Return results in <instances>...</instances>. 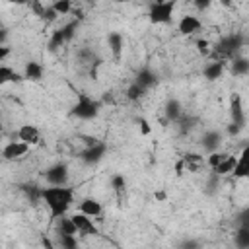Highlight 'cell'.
<instances>
[{
	"instance_id": "obj_39",
	"label": "cell",
	"mask_w": 249,
	"mask_h": 249,
	"mask_svg": "<svg viewBox=\"0 0 249 249\" xmlns=\"http://www.w3.org/2000/svg\"><path fill=\"white\" fill-rule=\"evenodd\" d=\"M196 47H198V51L202 53V54H208V41H204V39H200V41H196Z\"/></svg>"
},
{
	"instance_id": "obj_28",
	"label": "cell",
	"mask_w": 249,
	"mask_h": 249,
	"mask_svg": "<svg viewBox=\"0 0 249 249\" xmlns=\"http://www.w3.org/2000/svg\"><path fill=\"white\" fill-rule=\"evenodd\" d=\"M21 191L27 195V198L31 202L41 200V187H37V185H21Z\"/></svg>"
},
{
	"instance_id": "obj_36",
	"label": "cell",
	"mask_w": 249,
	"mask_h": 249,
	"mask_svg": "<svg viewBox=\"0 0 249 249\" xmlns=\"http://www.w3.org/2000/svg\"><path fill=\"white\" fill-rule=\"evenodd\" d=\"M58 18V14H56V10L53 8V6H47L45 10H43V16H41V19H45L47 23H51V21H54Z\"/></svg>"
},
{
	"instance_id": "obj_37",
	"label": "cell",
	"mask_w": 249,
	"mask_h": 249,
	"mask_svg": "<svg viewBox=\"0 0 249 249\" xmlns=\"http://www.w3.org/2000/svg\"><path fill=\"white\" fill-rule=\"evenodd\" d=\"M27 4L31 6V10H33L37 16H43V10H45V6H43L39 0H27Z\"/></svg>"
},
{
	"instance_id": "obj_50",
	"label": "cell",
	"mask_w": 249,
	"mask_h": 249,
	"mask_svg": "<svg viewBox=\"0 0 249 249\" xmlns=\"http://www.w3.org/2000/svg\"><path fill=\"white\" fill-rule=\"evenodd\" d=\"M152 2H163V0H152Z\"/></svg>"
},
{
	"instance_id": "obj_35",
	"label": "cell",
	"mask_w": 249,
	"mask_h": 249,
	"mask_svg": "<svg viewBox=\"0 0 249 249\" xmlns=\"http://www.w3.org/2000/svg\"><path fill=\"white\" fill-rule=\"evenodd\" d=\"M226 156H228V154L218 152V150H216V152H210V156H208V165L214 169V167H216V165H218V163H220V161H222Z\"/></svg>"
},
{
	"instance_id": "obj_27",
	"label": "cell",
	"mask_w": 249,
	"mask_h": 249,
	"mask_svg": "<svg viewBox=\"0 0 249 249\" xmlns=\"http://www.w3.org/2000/svg\"><path fill=\"white\" fill-rule=\"evenodd\" d=\"M175 123L179 124V132H181V134H187V132L195 126V123H196V121H195L193 117H189V115H181Z\"/></svg>"
},
{
	"instance_id": "obj_4",
	"label": "cell",
	"mask_w": 249,
	"mask_h": 249,
	"mask_svg": "<svg viewBox=\"0 0 249 249\" xmlns=\"http://www.w3.org/2000/svg\"><path fill=\"white\" fill-rule=\"evenodd\" d=\"M74 117H78V119H84V121H88V119H95L97 117V113H99V101H93L91 97H88V95H80L78 97V103L72 107V111H70Z\"/></svg>"
},
{
	"instance_id": "obj_38",
	"label": "cell",
	"mask_w": 249,
	"mask_h": 249,
	"mask_svg": "<svg viewBox=\"0 0 249 249\" xmlns=\"http://www.w3.org/2000/svg\"><path fill=\"white\" fill-rule=\"evenodd\" d=\"M138 124H140V134H144V136H146V134H150V130H152V128H150V123H148L146 119H140V121H138Z\"/></svg>"
},
{
	"instance_id": "obj_2",
	"label": "cell",
	"mask_w": 249,
	"mask_h": 249,
	"mask_svg": "<svg viewBox=\"0 0 249 249\" xmlns=\"http://www.w3.org/2000/svg\"><path fill=\"white\" fill-rule=\"evenodd\" d=\"M245 45V37L241 33H231V35H226L222 37L216 45H214V54H216V60L222 62V58H231L233 53L237 49H241Z\"/></svg>"
},
{
	"instance_id": "obj_10",
	"label": "cell",
	"mask_w": 249,
	"mask_h": 249,
	"mask_svg": "<svg viewBox=\"0 0 249 249\" xmlns=\"http://www.w3.org/2000/svg\"><path fill=\"white\" fill-rule=\"evenodd\" d=\"M18 138H19L21 142L33 146V144H39L41 134H39V128H37V126H33V124H23V126H19V130H18Z\"/></svg>"
},
{
	"instance_id": "obj_23",
	"label": "cell",
	"mask_w": 249,
	"mask_h": 249,
	"mask_svg": "<svg viewBox=\"0 0 249 249\" xmlns=\"http://www.w3.org/2000/svg\"><path fill=\"white\" fill-rule=\"evenodd\" d=\"M231 74L233 76H245L249 74V60L245 56H235L231 62Z\"/></svg>"
},
{
	"instance_id": "obj_20",
	"label": "cell",
	"mask_w": 249,
	"mask_h": 249,
	"mask_svg": "<svg viewBox=\"0 0 249 249\" xmlns=\"http://www.w3.org/2000/svg\"><path fill=\"white\" fill-rule=\"evenodd\" d=\"M181 115H183V107H181V103H179L177 99H169V101L165 103V117H167V121L175 123Z\"/></svg>"
},
{
	"instance_id": "obj_12",
	"label": "cell",
	"mask_w": 249,
	"mask_h": 249,
	"mask_svg": "<svg viewBox=\"0 0 249 249\" xmlns=\"http://www.w3.org/2000/svg\"><path fill=\"white\" fill-rule=\"evenodd\" d=\"M222 144V132L218 130H208L204 136H202V148L208 150V152H216Z\"/></svg>"
},
{
	"instance_id": "obj_33",
	"label": "cell",
	"mask_w": 249,
	"mask_h": 249,
	"mask_svg": "<svg viewBox=\"0 0 249 249\" xmlns=\"http://www.w3.org/2000/svg\"><path fill=\"white\" fill-rule=\"evenodd\" d=\"M62 29V33H64V39H66V43L74 37V33H76V29H78V21L74 19V21H70V23H66V25H62L60 27Z\"/></svg>"
},
{
	"instance_id": "obj_11",
	"label": "cell",
	"mask_w": 249,
	"mask_h": 249,
	"mask_svg": "<svg viewBox=\"0 0 249 249\" xmlns=\"http://www.w3.org/2000/svg\"><path fill=\"white\" fill-rule=\"evenodd\" d=\"M179 31L183 33V35H193V33H196V31H200V27H202V23H200V19L198 18H195V16H183L181 19H179Z\"/></svg>"
},
{
	"instance_id": "obj_42",
	"label": "cell",
	"mask_w": 249,
	"mask_h": 249,
	"mask_svg": "<svg viewBox=\"0 0 249 249\" xmlns=\"http://www.w3.org/2000/svg\"><path fill=\"white\" fill-rule=\"evenodd\" d=\"M6 39H8V29L0 25V45H6Z\"/></svg>"
},
{
	"instance_id": "obj_44",
	"label": "cell",
	"mask_w": 249,
	"mask_h": 249,
	"mask_svg": "<svg viewBox=\"0 0 249 249\" xmlns=\"http://www.w3.org/2000/svg\"><path fill=\"white\" fill-rule=\"evenodd\" d=\"M183 169H185V163H183V160H179V161H177V165H175V173H177V175H181V173H183Z\"/></svg>"
},
{
	"instance_id": "obj_46",
	"label": "cell",
	"mask_w": 249,
	"mask_h": 249,
	"mask_svg": "<svg viewBox=\"0 0 249 249\" xmlns=\"http://www.w3.org/2000/svg\"><path fill=\"white\" fill-rule=\"evenodd\" d=\"M222 2V6H231L233 4V0H220Z\"/></svg>"
},
{
	"instance_id": "obj_25",
	"label": "cell",
	"mask_w": 249,
	"mask_h": 249,
	"mask_svg": "<svg viewBox=\"0 0 249 249\" xmlns=\"http://www.w3.org/2000/svg\"><path fill=\"white\" fill-rule=\"evenodd\" d=\"M66 43V39H64V33H62V29H54L53 31V35H51V39H49V51H56V49H60L62 45Z\"/></svg>"
},
{
	"instance_id": "obj_7",
	"label": "cell",
	"mask_w": 249,
	"mask_h": 249,
	"mask_svg": "<svg viewBox=\"0 0 249 249\" xmlns=\"http://www.w3.org/2000/svg\"><path fill=\"white\" fill-rule=\"evenodd\" d=\"M27 150H29V144H25L21 140H14V142H8L4 146L2 156H4V160H18V158L25 156Z\"/></svg>"
},
{
	"instance_id": "obj_41",
	"label": "cell",
	"mask_w": 249,
	"mask_h": 249,
	"mask_svg": "<svg viewBox=\"0 0 249 249\" xmlns=\"http://www.w3.org/2000/svg\"><path fill=\"white\" fill-rule=\"evenodd\" d=\"M195 2V6L198 8V10H206L210 4H212V0H193Z\"/></svg>"
},
{
	"instance_id": "obj_19",
	"label": "cell",
	"mask_w": 249,
	"mask_h": 249,
	"mask_svg": "<svg viewBox=\"0 0 249 249\" xmlns=\"http://www.w3.org/2000/svg\"><path fill=\"white\" fill-rule=\"evenodd\" d=\"M247 156H249V150L245 148V150L241 152V158L235 161V165H233V169H231V173H233L235 177H239V179H243V177L249 175V169H247Z\"/></svg>"
},
{
	"instance_id": "obj_30",
	"label": "cell",
	"mask_w": 249,
	"mask_h": 249,
	"mask_svg": "<svg viewBox=\"0 0 249 249\" xmlns=\"http://www.w3.org/2000/svg\"><path fill=\"white\" fill-rule=\"evenodd\" d=\"M62 249H76L78 247V241L74 235H66V233H58V241H56Z\"/></svg>"
},
{
	"instance_id": "obj_17",
	"label": "cell",
	"mask_w": 249,
	"mask_h": 249,
	"mask_svg": "<svg viewBox=\"0 0 249 249\" xmlns=\"http://www.w3.org/2000/svg\"><path fill=\"white\" fill-rule=\"evenodd\" d=\"M107 43H109V49H111L113 56L119 58L121 53H123V35H121L119 31H111V33L107 35Z\"/></svg>"
},
{
	"instance_id": "obj_1",
	"label": "cell",
	"mask_w": 249,
	"mask_h": 249,
	"mask_svg": "<svg viewBox=\"0 0 249 249\" xmlns=\"http://www.w3.org/2000/svg\"><path fill=\"white\" fill-rule=\"evenodd\" d=\"M41 200L47 202L51 210V218L56 220L68 212V208L74 202V191L66 185H51L47 189H41Z\"/></svg>"
},
{
	"instance_id": "obj_6",
	"label": "cell",
	"mask_w": 249,
	"mask_h": 249,
	"mask_svg": "<svg viewBox=\"0 0 249 249\" xmlns=\"http://www.w3.org/2000/svg\"><path fill=\"white\" fill-rule=\"evenodd\" d=\"M45 179L49 185H66L68 183V167L64 163H54L45 171Z\"/></svg>"
},
{
	"instance_id": "obj_34",
	"label": "cell",
	"mask_w": 249,
	"mask_h": 249,
	"mask_svg": "<svg viewBox=\"0 0 249 249\" xmlns=\"http://www.w3.org/2000/svg\"><path fill=\"white\" fill-rule=\"evenodd\" d=\"M218 185H220V175H218L216 171H212V173H210V177H208V183H206V187H208V189H206V193H208V195H212V193L218 189Z\"/></svg>"
},
{
	"instance_id": "obj_26",
	"label": "cell",
	"mask_w": 249,
	"mask_h": 249,
	"mask_svg": "<svg viewBox=\"0 0 249 249\" xmlns=\"http://www.w3.org/2000/svg\"><path fill=\"white\" fill-rule=\"evenodd\" d=\"M144 93H146V88H142V86L136 84V82H132V84L128 86V89H126V97H128L130 101H138V99H142Z\"/></svg>"
},
{
	"instance_id": "obj_15",
	"label": "cell",
	"mask_w": 249,
	"mask_h": 249,
	"mask_svg": "<svg viewBox=\"0 0 249 249\" xmlns=\"http://www.w3.org/2000/svg\"><path fill=\"white\" fill-rule=\"evenodd\" d=\"M202 74H204V78L210 80V82L222 78V74H224V62H220V60H212V62H208V64L202 68Z\"/></svg>"
},
{
	"instance_id": "obj_49",
	"label": "cell",
	"mask_w": 249,
	"mask_h": 249,
	"mask_svg": "<svg viewBox=\"0 0 249 249\" xmlns=\"http://www.w3.org/2000/svg\"><path fill=\"white\" fill-rule=\"evenodd\" d=\"M183 245H187V247H195V245H196V243H193V241H185V243H183Z\"/></svg>"
},
{
	"instance_id": "obj_16",
	"label": "cell",
	"mask_w": 249,
	"mask_h": 249,
	"mask_svg": "<svg viewBox=\"0 0 249 249\" xmlns=\"http://www.w3.org/2000/svg\"><path fill=\"white\" fill-rule=\"evenodd\" d=\"M134 82L148 89V88H152L154 84H158V76H156L150 68H142V70L136 74V80H134Z\"/></svg>"
},
{
	"instance_id": "obj_22",
	"label": "cell",
	"mask_w": 249,
	"mask_h": 249,
	"mask_svg": "<svg viewBox=\"0 0 249 249\" xmlns=\"http://www.w3.org/2000/svg\"><path fill=\"white\" fill-rule=\"evenodd\" d=\"M235 161H237V158L228 154V156H226V158H224V160H222V161H220V163H218V165H216L212 171H216L220 177H222V175H228V173H231V169H233Z\"/></svg>"
},
{
	"instance_id": "obj_9",
	"label": "cell",
	"mask_w": 249,
	"mask_h": 249,
	"mask_svg": "<svg viewBox=\"0 0 249 249\" xmlns=\"http://www.w3.org/2000/svg\"><path fill=\"white\" fill-rule=\"evenodd\" d=\"M70 218H72V222H74V226L78 228L80 233H86V235H95L97 233V228L93 226V220L89 216H86V214L80 212V214H74Z\"/></svg>"
},
{
	"instance_id": "obj_5",
	"label": "cell",
	"mask_w": 249,
	"mask_h": 249,
	"mask_svg": "<svg viewBox=\"0 0 249 249\" xmlns=\"http://www.w3.org/2000/svg\"><path fill=\"white\" fill-rule=\"evenodd\" d=\"M105 152H107V146L103 144V142H95V144H91V146H88L82 154H80V158H82V161L84 163H89V165H93V163H99L103 158H105Z\"/></svg>"
},
{
	"instance_id": "obj_48",
	"label": "cell",
	"mask_w": 249,
	"mask_h": 249,
	"mask_svg": "<svg viewBox=\"0 0 249 249\" xmlns=\"http://www.w3.org/2000/svg\"><path fill=\"white\" fill-rule=\"evenodd\" d=\"M43 245H47V247H53V243H51L49 239H43Z\"/></svg>"
},
{
	"instance_id": "obj_21",
	"label": "cell",
	"mask_w": 249,
	"mask_h": 249,
	"mask_svg": "<svg viewBox=\"0 0 249 249\" xmlns=\"http://www.w3.org/2000/svg\"><path fill=\"white\" fill-rule=\"evenodd\" d=\"M56 220H58V224H56V231L58 233H66V235H76L78 233V228L74 226L72 218H66V214L56 218Z\"/></svg>"
},
{
	"instance_id": "obj_32",
	"label": "cell",
	"mask_w": 249,
	"mask_h": 249,
	"mask_svg": "<svg viewBox=\"0 0 249 249\" xmlns=\"http://www.w3.org/2000/svg\"><path fill=\"white\" fill-rule=\"evenodd\" d=\"M111 187L121 195L123 191H124V187H126V179H124V175H121V173H115L113 177H111Z\"/></svg>"
},
{
	"instance_id": "obj_47",
	"label": "cell",
	"mask_w": 249,
	"mask_h": 249,
	"mask_svg": "<svg viewBox=\"0 0 249 249\" xmlns=\"http://www.w3.org/2000/svg\"><path fill=\"white\" fill-rule=\"evenodd\" d=\"M8 2H12V4H27V0H8Z\"/></svg>"
},
{
	"instance_id": "obj_18",
	"label": "cell",
	"mask_w": 249,
	"mask_h": 249,
	"mask_svg": "<svg viewBox=\"0 0 249 249\" xmlns=\"http://www.w3.org/2000/svg\"><path fill=\"white\" fill-rule=\"evenodd\" d=\"M23 78H27V80H33V82L41 80V78H43V66H41L39 62H35V60H29V62L25 64V70H23Z\"/></svg>"
},
{
	"instance_id": "obj_31",
	"label": "cell",
	"mask_w": 249,
	"mask_h": 249,
	"mask_svg": "<svg viewBox=\"0 0 249 249\" xmlns=\"http://www.w3.org/2000/svg\"><path fill=\"white\" fill-rule=\"evenodd\" d=\"M53 8L56 10L58 16H66V14L72 10V0H54Z\"/></svg>"
},
{
	"instance_id": "obj_40",
	"label": "cell",
	"mask_w": 249,
	"mask_h": 249,
	"mask_svg": "<svg viewBox=\"0 0 249 249\" xmlns=\"http://www.w3.org/2000/svg\"><path fill=\"white\" fill-rule=\"evenodd\" d=\"M241 128H243V126H239V124H235V123H231V124L228 126V134L235 136V134H239V132H241Z\"/></svg>"
},
{
	"instance_id": "obj_43",
	"label": "cell",
	"mask_w": 249,
	"mask_h": 249,
	"mask_svg": "<svg viewBox=\"0 0 249 249\" xmlns=\"http://www.w3.org/2000/svg\"><path fill=\"white\" fill-rule=\"evenodd\" d=\"M10 54V47H6V45H0V62L6 58Z\"/></svg>"
},
{
	"instance_id": "obj_51",
	"label": "cell",
	"mask_w": 249,
	"mask_h": 249,
	"mask_svg": "<svg viewBox=\"0 0 249 249\" xmlns=\"http://www.w3.org/2000/svg\"><path fill=\"white\" fill-rule=\"evenodd\" d=\"M0 25H2V23H0Z\"/></svg>"
},
{
	"instance_id": "obj_3",
	"label": "cell",
	"mask_w": 249,
	"mask_h": 249,
	"mask_svg": "<svg viewBox=\"0 0 249 249\" xmlns=\"http://www.w3.org/2000/svg\"><path fill=\"white\" fill-rule=\"evenodd\" d=\"M173 12H175V0H163V2H152L148 16L152 23H167L171 21Z\"/></svg>"
},
{
	"instance_id": "obj_24",
	"label": "cell",
	"mask_w": 249,
	"mask_h": 249,
	"mask_svg": "<svg viewBox=\"0 0 249 249\" xmlns=\"http://www.w3.org/2000/svg\"><path fill=\"white\" fill-rule=\"evenodd\" d=\"M23 78L14 72L10 66H0V84H8V82H21Z\"/></svg>"
},
{
	"instance_id": "obj_29",
	"label": "cell",
	"mask_w": 249,
	"mask_h": 249,
	"mask_svg": "<svg viewBox=\"0 0 249 249\" xmlns=\"http://www.w3.org/2000/svg\"><path fill=\"white\" fill-rule=\"evenodd\" d=\"M235 243H237V247H249V226H241L237 230Z\"/></svg>"
},
{
	"instance_id": "obj_14",
	"label": "cell",
	"mask_w": 249,
	"mask_h": 249,
	"mask_svg": "<svg viewBox=\"0 0 249 249\" xmlns=\"http://www.w3.org/2000/svg\"><path fill=\"white\" fill-rule=\"evenodd\" d=\"M80 212L89 216V218H97L101 214V202L95 198H84L80 202Z\"/></svg>"
},
{
	"instance_id": "obj_13",
	"label": "cell",
	"mask_w": 249,
	"mask_h": 249,
	"mask_svg": "<svg viewBox=\"0 0 249 249\" xmlns=\"http://www.w3.org/2000/svg\"><path fill=\"white\" fill-rule=\"evenodd\" d=\"M183 163H185V167H187L191 173H198V171L204 167L202 156H198V154H195V152H187V154L183 156Z\"/></svg>"
},
{
	"instance_id": "obj_45",
	"label": "cell",
	"mask_w": 249,
	"mask_h": 249,
	"mask_svg": "<svg viewBox=\"0 0 249 249\" xmlns=\"http://www.w3.org/2000/svg\"><path fill=\"white\" fill-rule=\"evenodd\" d=\"M156 198H158V200H165V193H163V191H158V193H156Z\"/></svg>"
},
{
	"instance_id": "obj_8",
	"label": "cell",
	"mask_w": 249,
	"mask_h": 249,
	"mask_svg": "<svg viewBox=\"0 0 249 249\" xmlns=\"http://www.w3.org/2000/svg\"><path fill=\"white\" fill-rule=\"evenodd\" d=\"M230 115H231V123H235L239 126H245V111H243V105H241V97L237 93H233L231 99H230Z\"/></svg>"
}]
</instances>
